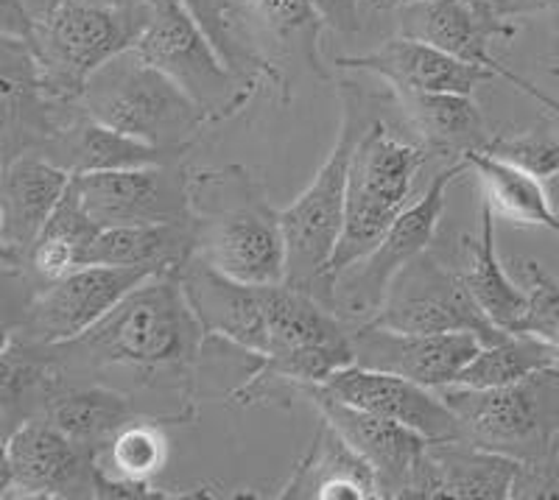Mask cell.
<instances>
[{"mask_svg":"<svg viewBox=\"0 0 559 500\" xmlns=\"http://www.w3.org/2000/svg\"><path fill=\"white\" fill-rule=\"evenodd\" d=\"M177 279L207 336L258 358L254 372L229 392L238 406L288 400V380L322 383L353 364L349 324L319 297L288 283H241L193 254Z\"/></svg>","mask_w":559,"mask_h":500,"instance_id":"6da1fadb","label":"cell"},{"mask_svg":"<svg viewBox=\"0 0 559 500\" xmlns=\"http://www.w3.org/2000/svg\"><path fill=\"white\" fill-rule=\"evenodd\" d=\"M64 378L107 383L127 392H171L197 408L207 330L177 274H154L79 338L28 344Z\"/></svg>","mask_w":559,"mask_h":500,"instance_id":"7a4b0ae2","label":"cell"},{"mask_svg":"<svg viewBox=\"0 0 559 500\" xmlns=\"http://www.w3.org/2000/svg\"><path fill=\"white\" fill-rule=\"evenodd\" d=\"M197 258L241 283H286L288 243L280 210L247 165L191 168Z\"/></svg>","mask_w":559,"mask_h":500,"instance_id":"3957f363","label":"cell"},{"mask_svg":"<svg viewBox=\"0 0 559 500\" xmlns=\"http://www.w3.org/2000/svg\"><path fill=\"white\" fill-rule=\"evenodd\" d=\"M342 104V127L331 154L319 165L308 184L288 207L280 210L288 243L286 283L313 294L319 277L324 274L344 227V202H347L349 165L367 129L386 118L383 109L397 104L392 87L372 90L353 79L336 84Z\"/></svg>","mask_w":559,"mask_h":500,"instance_id":"277c9868","label":"cell"},{"mask_svg":"<svg viewBox=\"0 0 559 500\" xmlns=\"http://www.w3.org/2000/svg\"><path fill=\"white\" fill-rule=\"evenodd\" d=\"M82 107L107 127L182 157L202 140L204 129L213 127L191 95L134 48L93 73Z\"/></svg>","mask_w":559,"mask_h":500,"instance_id":"5b68a950","label":"cell"},{"mask_svg":"<svg viewBox=\"0 0 559 500\" xmlns=\"http://www.w3.org/2000/svg\"><path fill=\"white\" fill-rule=\"evenodd\" d=\"M428 157L431 154L419 143H408L401 134H394L386 118L367 129L349 165L342 235H338L331 263L313 288V297L322 285L372 252L389 227L403 216L414 190V179Z\"/></svg>","mask_w":559,"mask_h":500,"instance_id":"8992f818","label":"cell"},{"mask_svg":"<svg viewBox=\"0 0 559 500\" xmlns=\"http://www.w3.org/2000/svg\"><path fill=\"white\" fill-rule=\"evenodd\" d=\"M148 3L121 9L93 0H64L43 14L26 43L45 93L57 102H82L93 73L118 53L134 48L146 28Z\"/></svg>","mask_w":559,"mask_h":500,"instance_id":"52a82bcc","label":"cell"},{"mask_svg":"<svg viewBox=\"0 0 559 500\" xmlns=\"http://www.w3.org/2000/svg\"><path fill=\"white\" fill-rule=\"evenodd\" d=\"M462 258L464 235H437V241L394 277L381 311L367 324L401 333H476L484 344L507 338V330L489 322L473 299Z\"/></svg>","mask_w":559,"mask_h":500,"instance_id":"ba28073f","label":"cell"},{"mask_svg":"<svg viewBox=\"0 0 559 500\" xmlns=\"http://www.w3.org/2000/svg\"><path fill=\"white\" fill-rule=\"evenodd\" d=\"M462 422V437L484 450L537 464L559 437V367L501 389H437Z\"/></svg>","mask_w":559,"mask_h":500,"instance_id":"9c48e42d","label":"cell"},{"mask_svg":"<svg viewBox=\"0 0 559 500\" xmlns=\"http://www.w3.org/2000/svg\"><path fill=\"white\" fill-rule=\"evenodd\" d=\"M471 171L467 159H451V163L431 179L428 190L414 204L403 210V216L389 227L378 247L364 254L358 263L344 269L338 277L322 285L317 297L322 299L342 322L349 328L367 324L378 317L383 299L389 294V285L394 277L417 258L426 252L439 235V222L445 213L448 188L459 177Z\"/></svg>","mask_w":559,"mask_h":500,"instance_id":"30bf717a","label":"cell"},{"mask_svg":"<svg viewBox=\"0 0 559 500\" xmlns=\"http://www.w3.org/2000/svg\"><path fill=\"white\" fill-rule=\"evenodd\" d=\"M134 51L191 95L210 115L213 127L241 115L263 87L254 79L238 76L174 0L148 3L146 28L134 43Z\"/></svg>","mask_w":559,"mask_h":500,"instance_id":"8fae6325","label":"cell"},{"mask_svg":"<svg viewBox=\"0 0 559 500\" xmlns=\"http://www.w3.org/2000/svg\"><path fill=\"white\" fill-rule=\"evenodd\" d=\"M148 277L154 274L146 269L82 266L39 285L20 308L7 311L3 342L62 344L79 338Z\"/></svg>","mask_w":559,"mask_h":500,"instance_id":"7c38bea8","label":"cell"},{"mask_svg":"<svg viewBox=\"0 0 559 500\" xmlns=\"http://www.w3.org/2000/svg\"><path fill=\"white\" fill-rule=\"evenodd\" d=\"M96 450L70 439L48 419H28L3 437L0 498L93 500L98 498Z\"/></svg>","mask_w":559,"mask_h":500,"instance_id":"4fadbf2b","label":"cell"},{"mask_svg":"<svg viewBox=\"0 0 559 500\" xmlns=\"http://www.w3.org/2000/svg\"><path fill=\"white\" fill-rule=\"evenodd\" d=\"M292 394L294 400H308L311 408H317L319 417L328 419L367 459L369 467L378 475L381 498L419 500L431 439L412 431L406 425L394 422V419L378 417V414L342 403V400L324 392L319 383H297L294 380Z\"/></svg>","mask_w":559,"mask_h":500,"instance_id":"5bb4252c","label":"cell"},{"mask_svg":"<svg viewBox=\"0 0 559 500\" xmlns=\"http://www.w3.org/2000/svg\"><path fill=\"white\" fill-rule=\"evenodd\" d=\"M84 210L102 227L191 224V168L182 163L76 174Z\"/></svg>","mask_w":559,"mask_h":500,"instance_id":"9a60e30c","label":"cell"},{"mask_svg":"<svg viewBox=\"0 0 559 500\" xmlns=\"http://www.w3.org/2000/svg\"><path fill=\"white\" fill-rule=\"evenodd\" d=\"M353 364L403 374L428 389L453 386L484 347L476 333H401L378 324L349 328Z\"/></svg>","mask_w":559,"mask_h":500,"instance_id":"2e32d148","label":"cell"},{"mask_svg":"<svg viewBox=\"0 0 559 500\" xmlns=\"http://www.w3.org/2000/svg\"><path fill=\"white\" fill-rule=\"evenodd\" d=\"M73 174L39 154L3 165L0 182V263L7 277H23L39 233L62 202Z\"/></svg>","mask_w":559,"mask_h":500,"instance_id":"e0dca14e","label":"cell"},{"mask_svg":"<svg viewBox=\"0 0 559 500\" xmlns=\"http://www.w3.org/2000/svg\"><path fill=\"white\" fill-rule=\"evenodd\" d=\"M319 386L342 403L364 408L378 417L394 419L412 431L423 433L431 442H451L462 437V422L437 389L381 369H367L358 364L338 369L324 378Z\"/></svg>","mask_w":559,"mask_h":500,"instance_id":"ac0fdd59","label":"cell"},{"mask_svg":"<svg viewBox=\"0 0 559 500\" xmlns=\"http://www.w3.org/2000/svg\"><path fill=\"white\" fill-rule=\"evenodd\" d=\"M0 154L3 165L39 154L76 102H57L39 84L37 62L26 39L0 34Z\"/></svg>","mask_w":559,"mask_h":500,"instance_id":"d6986e66","label":"cell"},{"mask_svg":"<svg viewBox=\"0 0 559 500\" xmlns=\"http://www.w3.org/2000/svg\"><path fill=\"white\" fill-rule=\"evenodd\" d=\"M333 68L361 70L383 79L394 93H464L473 95L476 87L492 82L498 73L481 64L462 62L451 53L439 51L437 45L423 39L397 37L386 39L381 48L358 57H336Z\"/></svg>","mask_w":559,"mask_h":500,"instance_id":"ffe728a7","label":"cell"},{"mask_svg":"<svg viewBox=\"0 0 559 500\" xmlns=\"http://www.w3.org/2000/svg\"><path fill=\"white\" fill-rule=\"evenodd\" d=\"M397 34L437 45L462 62L481 64L501 76L507 64L492 57L496 39H512L521 28L515 20L501 17L478 0H419L401 9Z\"/></svg>","mask_w":559,"mask_h":500,"instance_id":"44dd1931","label":"cell"},{"mask_svg":"<svg viewBox=\"0 0 559 500\" xmlns=\"http://www.w3.org/2000/svg\"><path fill=\"white\" fill-rule=\"evenodd\" d=\"M39 157L62 165L64 171L98 174V171H123V168H143V165L182 163V154L168 148L152 146L138 138L107 127L76 102L64 112L57 132L48 138Z\"/></svg>","mask_w":559,"mask_h":500,"instance_id":"7402d4cb","label":"cell"},{"mask_svg":"<svg viewBox=\"0 0 559 500\" xmlns=\"http://www.w3.org/2000/svg\"><path fill=\"white\" fill-rule=\"evenodd\" d=\"M163 425H191L182 414H140L98 450V498L102 500H154L177 498L154 487L152 478L166 467L168 439Z\"/></svg>","mask_w":559,"mask_h":500,"instance_id":"603a6c76","label":"cell"},{"mask_svg":"<svg viewBox=\"0 0 559 500\" xmlns=\"http://www.w3.org/2000/svg\"><path fill=\"white\" fill-rule=\"evenodd\" d=\"M523 464L518 459L501 456L492 450L471 444L467 439L428 442L426 469L419 500L426 498H515V484Z\"/></svg>","mask_w":559,"mask_h":500,"instance_id":"cb8c5ba5","label":"cell"},{"mask_svg":"<svg viewBox=\"0 0 559 500\" xmlns=\"http://www.w3.org/2000/svg\"><path fill=\"white\" fill-rule=\"evenodd\" d=\"M280 498L297 500H378L376 469L324 417H319L311 448L294 467Z\"/></svg>","mask_w":559,"mask_h":500,"instance_id":"d4e9b609","label":"cell"},{"mask_svg":"<svg viewBox=\"0 0 559 500\" xmlns=\"http://www.w3.org/2000/svg\"><path fill=\"white\" fill-rule=\"evenodd\" d=\"M140 414L146 412L134 406V394L112 389L107 383L70 380L57 369L37 419H48L53 428L98 453L112 442L123 425H129Z\"/></svg>","mask_w":559,"mask_h":500,"instance_id":"484cf974","label":"cell"},{"mask_svg":"<svg viewBox=\"0 0 559 500\" xmlns=\"http://www.w3.org/2000/svg\"><path fill=\"white\" fill-rule=\"evenodd\" d=\"M401 112L431 157L462 159L492 138L481 107L464 93H397Z\"/></svg>","mask_w":559,"mask_h":500,"instance_id":"4316f807","label":"cell"},{"mask_svg":"<svg viewBox=\"0 0 559 500\" xmlns=\"http://www.w3.org/2000/svg\"><path fill=\"white\" fill-rule=\"evenodd\" d=\"M464 283L471 288L473 299L484 311V317L507 333H518L528 311L526 285H518L509 277L496 252V210L487 199H481L478 233L464 235L462 258Z\"/></svg>","mask_w":559,"mask_h":500,"instance_id":"83f0119b","label":"cell"},{"mask_svg":"<svg viewBox=\"0 0 559 500\" xmlns=\"http://www.w3.org/2000/svg\"><path fill=\"white\" fill-rule=\"evenodd\" d=\"M254 45L269 62L280 57L302 59L319 79H331V70L319 51V34L324 23L311 0H236ZM283 68V64H280Z\"/></svg>","mask_w":559,"mask_h":500,"instance_id":"f1b7e54d","label":"cell"},{"mask_svg":"<svg viewBox=\"0 0 559 500\" xmlns=\"http://www.w3.org/2000/svg\"><path fill=\"white\" fill-rule=\"evenodd\" d=\"M197 254L191 224H152V227H102L87 249L84 266L146 269L152 274H179Z\"/></svg>","mask_w":559,"mask_h":500,"instance_id":"f546056e","label":"cell"},{"mask_svg":"<svg viewBox=\"0 0 559 500\" xmlns=\"http://www.w3.org/2000/svg\"><path fill=\"white\" fill-rule=\"evenodd\" d=\"M98 233H102V224L93 222V216L84 210L76 179H70L62 202L57 204L53 216L48 218L37 243H34L26 274L7 279H17V283L28 285L34 294L39 285L53 283V279L64 277V274L82 269L87 249L93 247Z\"/></svg>","mask_w":559,"mask_h":500,"instance_id":"4dcf8cb0","label":"cell"},{"mask_svg":"<svg viewBox=\"0 0 559 500\" xmlns=\"http://www.w3.org/2000/svg\"><path fill=\"white\" fill-rule=\"evenodd\" d=\"M174 3L202 28L204 37L213 43V48L222 53L224 62L236 70L238 76L269 84L277 90L280 102H292L286 70L269 62L261 48L254 45L236 0H174Z\"/></svg>","mask_w":559,"mask_h":500,"instance_id":"1f68e13d","label":"cell"},{"mask_svg":"<svg viewBox=\"0 0 559 500\" xmlns=\"http://www.w3.org/2000/svg\"><path fill=\"white\" fill-rule=\"evenodd\" d=\"M462 159H467L471 171L481 182L484 199L492 204L496 216L518 227H543L559 238V213L551 207L540 179L484 152L464 154Z\"/></svg>","mask_w":559,"mask_h":500,"instance_id":"d6a6232c","label":"cell"},{"mask_svg":"<svg viewBox=\"0 0 559 500\" xmlns=\"http://www.w3.org/2000/svg\"><path fill=\"white\" fill-rule=\"evenodd\" d=\"M551 367H559V349L554 344L534 333H509L501 342L484 344L476 358L459 372L453 386L501 389Z\"/></svg>","mask_w":559,"mask_h":500,"instance_id":"836d02e7","label":"cell"},{"mask_svg":"<svg viewBox=\"0 0 559 500\" xmlns=\"http://www.w3.org/2000/svg\"><path fill=\"white\" fill-rule=\"evenodd\" d=\"M489 157L515 165L540 182L559 177V134L548 127H532L523 132H496L481 148Z\"/></svg>","mask_w":559,"mask_h":500,"instance_id":"e575fe53","label":"cell"},{"mask_svg":"<svg viewBox=\"0 0 559 500\" xmlns=\"http://www.w3.org/2000/svg\"><path fill=\"white\" fill-rule=\"evenodd\" d=\"M521 274L526 279L528 311L518 333H534L559 349V277L532 258L521 260Z\"/></svg>","mask_w":559,"mask_h":500,"instance_id":"d590c367","label":"cell"},{"mask_svg":"<svg viewBox=\"0 0 559 500\" xmlns=\"http://www.w3.org/2000/svg\"><path fill=\"white\" fill-rule=\"evenodd\" d=\"M324 28L336 34H356L361 28V3L367 0H311Z\"/></svg>","mask_w":559,"mask_h":500,"instance_id":"8d00e7d4","label":"cell"},{"mask_svg":"<svg viewBox=\"0 0 559 500\" xmlns=\"http://www.w3.org/2000/svg\"><path fill=\"white\" fill-rule=\"evenodd\" d=\"M34 23H37V17L28 12L23 0H0V34L3 37L28 39L34 32Z\"/></svg>","mask_w":559,"mask_h":500,"instance_id":"74e56055","label":"cell"},{"mask_svg":"<svg viewBox=\"0 0 559 500\" xmlns=\"http://www.w3.org/2000/svg\"><path fill=\"white\" fill-rule=\"evenodd\" d=\"M501 79H507L509 84H515V87L521 90V93H526L528 98H534V102L540 104V107L546 109V112H551L554 118H559V98H554V95H548V93H543V90H537L532 82H526V79H523V76L512 73V70H509V68H503Z\"/></svg>","mask_w":559,"mask_h":500,"instance_id":"f35d334b","label":"cell"},{"mask_svg":"<svg viewBox=\"0 0 559 500\" xmlns=\"http://www.w3.org/2000/svg\"><path fill=\"white\" fill-rule=\"evenodd\" d=\"M509 14H512V20L532 17V14H551L559 20V0H512Z\"/></svg>","mask_w":559,"mask_h":500,"instance_id":"ab89813d","label":"cell"},{"mask_svg":"<svg viewBox=\"0 0 559 500\" xmlns=\"http://www.w3.org/2000/svg\"><path fill=\"white\" fill-rule=\"evenodd\" d=\"M367 3L376 9V12H401V9L419 3V0H367Z\"/></svg>","mask_w":559,"mask_h":500,"instance_id":"60d3db41","label":"cell"},{"mask_svg":"<svg viewBox=\"0 0 559 500\" xmlns=\"http://www.w3.org/2000/svg\"><path fill=\"white\" fill-rule=\"evenodd\" d=\"M23 3H26V9L28 12L34 14V17H43V14H48L51 12V9H57L59 3H64V0H23Z\"/></svg>","mask_w":559,"mask_h":500,"instance_id":"b9f144b4","label":"cell"},{"mask_svg":"<svg viewBox=\"0 0 559 500\" xmlns=\"http://www.w3.org/2000/svg\"><path fill=\"white\" fill-rule=\"evenodd\" d=\"M478 3H484V7H487V9L498 12V14H501V17L512 20V14H509V9H512V0H478Z\"/></svg>","mask_w":559,"mask_h":500,"instance_id":"7bdbcfd3","label":"cell"},{"mask_svg":"<svg viewBox=\"0 0 559 500\" xmlns=\"http://www.w3.org/2000/svg\"><path fill=\"white\" fill-rule=\"evenodd\" d=\"M93 3H104V7H121V9H140V7H146L148 0H93Z\"/></svg>","mask_w":559,"mask_h":500,"instance_id":"ee69618b","label":"cell"},{"mask_svg":"<svg viewBox=\"0 0 559 500\" xmlns=\"http://www.w3.org/2000/svg\"><path fill=\"white\" fill-rule=\"evenodd\" d=\"M551 76L559 79V68H551Z\"/></svg>","mask_w":559,"mask_h":500,"instance_id":"f6af8a7d","label":"cell"}]
</instances>
